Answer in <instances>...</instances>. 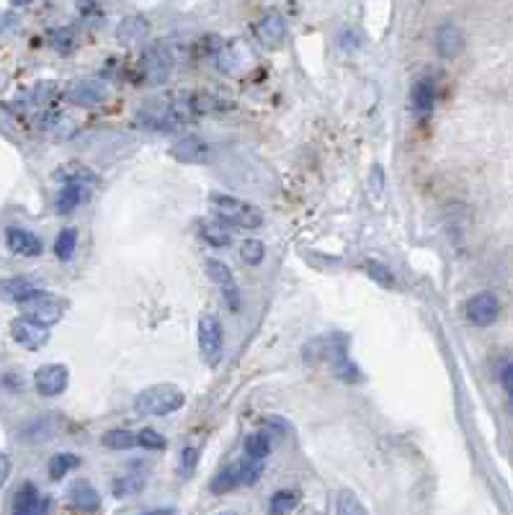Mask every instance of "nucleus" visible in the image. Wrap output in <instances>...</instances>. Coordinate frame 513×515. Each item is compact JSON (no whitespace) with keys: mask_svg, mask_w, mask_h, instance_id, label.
Returning a JSON list of instances; mask_svg holds the SVG:
<instances>
[{"mask_svg":"<svg viewBox=\"0 0 513 515\" xmlns=\"http://www.w3.org/2000/svg\"><path fill=\"white\" fill-rule=\"evenodd\" d=\"M147 34H150V24L144 21L143 16H129L124 18L122 24H119V29H116V37H119V42L127 44H140L147 39Z\"/></svg>","mask_w":513,"mask_h":515,"instance_id":"19","label":"nucleus"},{"mask_svg":"<svg viewBox=\"0 0 513 515\" xmlns=\"http://www.w3.org/2000/svg\"><path fill=\"white\" fill-rule=\"evenodd\" d=\"M411 100H413V109L418 114H428L436 103V83L431 78H423L413 86V93H411Z\"/></svg>","mask_w":513,"mask_h":515,"instance_id":"21","label":"nucleus"},{"mask_svg":"<svg viewBox=\"0 0 513 515\" xmlns=\"http://www.w3.org/2000/svg\"><path fill=\"white\" fill-rule=\"evenodd\" d=\"M186 405V394L176 384H153L143 389L134 400V410L144 417H166L181 410Z\"/></svg>","mask_w":513,"mask_h":515,"instance_id":"2","label":"nucleus"},{"mask_svg":"<svg viewBox=\"0 0 513 515\" xmlns=\"http://www.w3.org/2000/svg\"><path fill=\"white\" fill-rule=\"evenodd\" d=\"M465 317L467 322L475 328H490L496 325V320L500 317V301L493 291H480L467 300L465 304Z\"/></svg>","mask_w":513,"mask_h":515,"instance_id":"8","label":"nucleus"},{"mask_svg":"<svg viewBox=\"0 0 513 515\" xmlns=\"http://www.w3.org/2000/svg\"><path fill=\"white\" fill-rule=\"evenodd\" d=\"M137 446H143L147 451H163V448L168 446V441H166L163 433H157V430L153 428H144L137 433Z\"/></svg>","mask_w":513,"mask_h":515,"instance_id":"31","label":"nucleus"},{"mask_svg":"<svg viewBox=\"0 0 513 515\" xmlns=\"http://www.w3.org/2000/svg\"><path fill=\"white\" fill-rule=\"evenodd\" d=\"M197 464H199V451L194 448V446H186L184 451H181V461H178V472L184 479H188L194 469H197Z\"/></svg>","mask_w":513,"mask_h":515,"instance_id":"33","label":"nucleus"},{"mask_svg":"<svg viewBox=\"0 0 513 515\" xmlns=\"http://www.w3.org/2000/svg\"><path fill=\"white\" fill-rule=\"evenodd\" d=\"M263 472V464L256 461V458H248V461H238V464H230L228 469L217 474L212 479V489L214 495H225V492H232L238 487H248L256 482L258 477Z\"/></svg>","mask_w":513,"mask_h":515,"instance_id":"4","label":"nucleus"},{"mask_svg":"<svg viewBox=\"0 0 513 515\" xmlns=\"http://www.w3.org/2000/svg\"><path fill=\"white\" fill-rule=\"evenodd\" d=\"M364 268H367V273H369L377 284H382V287L387 289H395V279H392V273H390L387 266H382V263H371L369 260V263H364Z\"/></svg>","mask_w":513,"mask_h":515,"instance_id":"34","label":"nucleus"},{"mask_svg":"<svg viewBox=\"0 0 513 515\" xmlns=\"http://www.w3.org/2000/svg\"><path fill=\"white\" fill-rule=\"evenodd\" d=\"M256 39L261 47H266V49H282L286 42V21L282 18L279 14H266L261 21H258L256 26Z\"/></svg>","mask_w":513,"mask_h":515,"instance_id":"11","label":"nucleus"},{"mask_svg":"<svg viewBox=\"0 0 513 515\" xmlns=\"http://www.w3.org/2000/svg\"><path fill=\"white\" fill-rule=\"evenodd\" d=\"M39 291L42 289L37 287L34 281H29V279H24V276H11V279L0 281V300L11 301V304H24Z\"/></svg>","mask_w":513,"mask_h":515,"instance_id":"16","label":"nucleus"},{"mask_svg":"<svg viewBox=\"0 0 513 515\" xmlns=\"http://www.w3.org/2000/svg\"><path fill=\"white\" fill-rule=\"evenodd\" d=\"M11 510L18 515H31V513H47L49 510V498L42 495L37 487L27 482L16 489L14 502H11Z\"/></svg>","mask_w":513,"mask_h":515,"instance_id":"13","label":"nucleus"},{"mask_svg":"<svg viewBox=\"0 0 513 515\" xmlns=\"http://www.w3.org/2000/svg\"><path fill=\"white\" fill-rule=\"evenodd\" d=\"M500 384L506 389V394L513 397V361L511 363H506L503 369H500Z\"/></svg>","mask_w":513,"mask_h":515,"instance_id":"35","label":"nucleus"},{"mask_svg":"<svg viewBox=\"0 0 513 515\" xmlns=\"http://www.w3.org/2000/svg\"><path fill=\"white\" fill-rule=\"evenodd\" d=\"M297 502H300V495L294 492V489H282V492H276L269 502V510L272 513H289V510H294L297 508Z\"/></svg>","mask_w":513,"mask_h":515,"instance_id":"30","label":"nucleus"},{"mask_svg":"<svg viewBox=\"0 0 513 515\" xmlns=\"http://www.w3.org/2000/svg\"><path fill=\"white\" fill-rule=\"evenodd\" d=\"M11 338L27 351H39V348L49 343V328L27 315L16 317L11 322Z\"/></svg>","mask_w":513,"mask_h":515,"instance_id":"9","label":"nucleus"},{"mask_svg":"<svg viewBox=\"0 0 513 515\" xmlns=\"http://www.w3.org/2000/svg\"><path fill=\"white\" fill-rule=\"evenodd\" d=\"M101 444L112 448V451H129V448L137 446V433H132V430H109V433L101 436Z\"/></svg>","mask_w":513,"mask_h":515,"instance_id":"25","label":"nucleus"},{"mask_svg":"<svg viewBox=\"0 0 513 515\" xmlns=\"http://www.w3.org/2000/svg\"><path fill=\"white\" fill-rule=\"evenodd\" d=\"M207 152H209V147L197 140V137H188L184 142L178 144V150H176V158L184 160V163H204L207 160Z\"/></svg>","mask_w":513,"mask_h":515,"instance_id":"24","label":"nucleus"},{"mask_svg":"<svg viewBox=\"0 0 513 515\" xmlns=\"http://www.w3.org/2000/svg\"><path fill=\"white\" fill-rule=\"evenodd\" d=\"M140 70H143L144 83H150V86H160V83H166V80H168V75H171V70H173L171 49H168L166 44H155V47L144 49Z\"/></svg>","mask_w":513,"mask_h":515,"instance_id":"7","label":"nucleus"},{"mask_svg":"<svg viewBox=\"0 0 513 515\" xmlns=\"http://www.w3.org/2000/svg\"><path fill=\"white\" fill-rule=\"evenodd\" d=\"M21 307H24L27 317L42 322L47 328L59 322V320L65 317V312H68V301L62 300V297H55V294H47V291L34 294V297H31L29 301H24Z\"/></svg>","mask_w":513,"mask_h":515,"instance_id":"6","label":"nucleus"},{"mask_svg":"<svg viewBox=\"0 0 513 515\" xmlns=\"http://www.w3.org/2000/svg\"><path fill=\"white\" fill-rule=\"evenodd\" d=\"M16 5H29V3H34V0H14Z\"/></svg>","mask_w":513,"mask_h":515,"instance_id":"37","label":"nucleus"},{"mask_svg":"<svg viewBox=\"0 0 513 515\" xmlns=\"http://www.w3.org/2000/svg\"><path fill=\"white\" fill-rule=\"evenodd\" d=\"M433 44H436V52L442 59H456L462 52H465V34L456 24H442L436 29V37H433Z\"/></svg>","mask_w":513,"mask_h":515,"instance_id":"14","label":"nucleus"},{"mask_svg":"<svg viewBox=\"0 0 513 515\" xmlns=\"http://www.w3.org/2000/svg\"><path fill=\"white\" fill-rule=\"evenodd\" d=\"M272 454V436L266 430H258V433H251L245 438V457L256 458V461H263V458Z\"/></svg>","mask_w":513,"mask_h":515,"instance_id":"23","label":"nucleus"},{"mask_svg":"<svg viewBox=\"0 0 513 515\" xmlns=\"http://www.w3.org/2000/svg\"><path fill=\"white\" fill-rule=\"evenodd\" d=\"M68 96L78 106H96V103L106 99V88L101 83H93V80H83V83H75Z\"/></svg>","mask_w":513,"mask_h":515,"instance_id":"20","label":"nucleus"},{"mask_svg":"<svg viewBox=\"0 0 513 515\" xmlns=\"http://www.w3.org/2000/svg\"><path fill=\"white\" fill-rule=\"evenodd\" d=\"M8 477H11V457L0 454V487L5 485Z\"/></svg>","mask_w":513,"mask_h":515,"instance_id":"36","label":"nucleus"},{"mask_svg":"<svg viewBox=\"0 0 513 515\" xmlns=\"http://www.w3.org/2000/svg\"><path fill=\"white\" fill-rule=\"evenodd\" d=\"M68 382H70V373L62 363H47L42 369H37L34 373V386L42 397H58L68 389Z\"/></svg>","mask_w":513,"mask_h":515,"instance_id":"10","label":"nucleus"},{"mask_svg":"<svg viewBox=\"0 0 513 515\" xmlns=\"http://www.w3.org/2000/svg\"><path fill=\"white\" fill-rule=\"evenodd\" d=\"M86 201V186L80 181H68L65 186L59 188L55 196V206L59 215H70L72 209H78Z\"/></svg>","mask_w":513,"mask_h":515,"instance_id":"18","label":"nucleus"},{"mask_svg":"<svg viewBox=\"0 0 513 515\" xmlns=\"http://www.w3.org/2000/svg\"><path fill=\"white\" fill-rule=\"evenodd\" d=\"M75 467H80V458L75 457V454H58V457H52V461H49V477L52 479H62Z\"/></svg>","mask_w":513,"mask_h":515,"instance_id":"29","label":"nucleus"},{"mask_svg":"<svg viewBox=\"0 0 513 515\" xmlns=\"http://www.w3.org/2000/svg\"><path fill=\"white\" fill-rule=\"evenodd\" d=\"M5 240H8V247H11V253L16 256H24V258H37L42 256L44 250V243L29 232V229H21V227H11L5 232Z\"/></svg>","mask_w":513,"mask_h":515,"instance_id":"15","label":"nucleus"},{"mask_svg":"<svg viewBox=\"0 0 513 515\" xmlns=\"http://www.w3.org/2000/svg\"><path fill=\"white\" fill-rule=\"evenodd\" d=\"M199 235L207 243L214 245V247H225V245H230V232L228 229H222L219 222H199Z\"/></svg>","mask_w":513,"mask_h":515,"instance_id":"28","label":"nucleus"},{"mask_svg":"<svg viewBox=\"0 0 513 515\" xmlns=\"http://www.w3.org/2000/svg\"><path fill=\"white\" fill-rule=\"evenodd\" d=\"M336 513L364 515L367 513V508H364V502L357 498V492H351V489H341V492H338V498H336Z\"/></svg>","mask_w":513,"mask_h":515,"instance_id":"27","label":"nucleus"},{"mask_svg":"<svg viewBox=\"0 0 513 515\" xmlns=\"http://www.w3.org/2000/svg\"><path fill=\"white\" fill-rule=\"evenodd\" d=\"M144 482H147V477L143 472L119 474L114 482H112V492H114L116 498H132V495H137L143 489Z\"/></svg>","mask_w":513,"mask_h":515,"instance_id":"22","label":"nucleus"},{"mask_svg":"<svg viewBox=\"0 0 513 515\" xmlns=\"http://www.w3.org/2000/svg\"><path fill=\"white\" fill-rule=\"evenodd\" d=\"M212 212L217 216V222L228 225V227H240V229H256L263 225V215L261 209H256L248 201L235 199L228 194H212L209 196Z\"/></svg>","mask_w":513,"mask_h":515,"instance_id":"3","label":"nucleus"},{"mask_svg":"<svg viewBox=\"0 0 513 515\" xmlns=\"http://www.w3.org/2000/svg\"><path fill=\"white\" fill-rule=\"evenodd\" d=\"M263 256H266V247H263L261 240H245L240 245V258L248 266H258L263 260Z\"/></svg>","mask_w":513,"mask_h":515,"instance_id":"32","label":"nucleus"},{"mask_svg":"<svg viewBox=\"0 0 513 515\" xmlns=\"http://www.w3.org/2000/svg\"><path fill=\"white\" fill-rule=\"evenodd\" d=\"M197 114L194 96H160V99L144 100L140 109V124L155 131H173L186 121H191Z\"/></svg>","mask_w":513,"mask_h":515,"instance_id":"1","label":"nucleus"},{"mask_svg":"<svg viewBox=\"0 0 513 515\" xmlns=\"http://www.w3.org/2000/svg\"><path fill=\"white\" fill-rule=\"evenodd\" d=\"M70 508L80 510V513H96L101 508V498L96 492V487L80 479L70 487Z\"/></svg>","mask_w":513,"mask_h":515,"instance_id":"17","label":"nucleus"},{"mask_svg":"<svg viewBox=\"0 0 513 515\" xmlns=\"http://www.w3.org/2000/svg\"><path fill=\"white\" fill-rule=\"evenodd\" d=\"M207 273H209V279H212L214 284L219 287L230 310L238 312V310H240V291H238V284H235L232 271H230L225 263H219V260H207Z\"/></svg>","mask_w":513,"mask_h":515,"instance_id":"12","label":"nucleus"},{"mask_svg":"<svg viewBox=\"0 0 513 515\" xmlns=\"http://www.w3.org/2000/svg\"><path fill=\"white\" fill-rule=\"evenodd\" d=\"M75 247H78V232L72 227H65L58 235V240H55V256H58L62 263H68V260H72V256H75Z\"/></svg>","mask_w":513,"mask_h":515,"instance_id":"26","label":"nucleus"},{"mask_svg":"<svg viewBox=\"0 0 513 515\" xmlns=\"http://www.w3.org/2000/svg\"><path fill=\"white\" fill-rule=\"evenodd\" d=\"M197 338H199L201 356L207 361V366H217L222 351H225V332H222V322L214 315L199 317L197 325Z\"/></svg>","mask_w":513,"mask_h":515,"instance_id":"5","label":"nucleus"}]
</instances>
